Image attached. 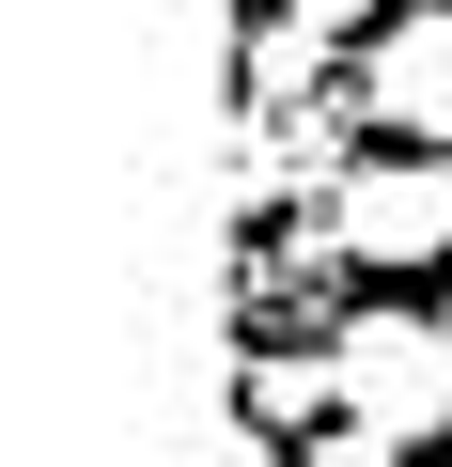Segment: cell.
I'll use <instances>...</instances> for the list:
<instances>
[{
  "label": "cell",
  "mask_w": 452,
  "mask_h": 467,
  "mask_svg": "<svg viewBox=\"0 0 452 467\" xmlns=\"http://www.w3.org/2000/svg\"><path fill=\"white\" fill-rule=\"evenodd\" d=\"M359 125L452 156V0H390V16H374V47H359Z\"/></svg>",
  "instance_id": "3"
},
{
  "label": "cell",
  "mask_w": 452,
  "mask_h": 467,
  "mask_svg": "<svg viewBox=\"0 0 452 467\" xmlns=\"http://www.w3.org/2000/svg\"><path fill=\"white\" fill-rule=\"evenodd\" d=\"M297 467H405V436H390V420H359V405H328V420L297 436Z\"/></svg>",
  "instance_id": "6"
},
{
  "label": "cell",
  "mask_w": 452,
  "mask_h": 467,
  "mask_svg": "<svg viewBox=\"0 0 452 467\" xmlns=\"http://www.w3.org/2000/svg\"><path fill=\"white\" fill-rule=\"evenodd\" d=\"M328 234H343V265H374V281L452 265V156H436V140H421V156H359V171L328 187Z\"/></svg>",
  "instance_id": "1"
},
{
  "label": "cell",
  "mask_w": 452,
  "mask_h": 467,
  "mask_svg": "<svg viewBox=\"0 0 452 467\" xmlns=\"http://www.w3.org/2000/svg\"><path fill=\"white\" fill-rule=\"evenodd\" d=\"M374 16L390 0H266L250 16V94H312L343 47H374Z\"/></svg>",
  "instance_id": "4"
},
{
  "label": "cell",
  "mask_w": 452,
  "mask_h": 467,
  "mask_svg": "<svg viewBox=\"0 0 452 467\" xmlns=\"http://www.w3.org/2000/svg\"><path fill=\"white\" fill-rule=\"evenodd\" d=\"M328 358H343V405H359V420H390L405 451H421V436H452V327H421L405 296L343 312V327H328Z\"/></svg>",
  "instance_id": "2"
},
{
  "label": "cell",
  "mask_w": 452,
  "mask_h": 467,
  "mask_svg": "<svg viewBox=\"0 0 452 467\" xmlns=\"http://www.w3.org/2000/svg\"><path fill=\"white\" fill-rule=\"evenodd\" d=\"M235 405H250V420H281V436H312V420L343 405V358H328V343H312V358L250 343V358H235Z\"/></svg>",
  "instance_id": "5"
},
{
  "label": "cell",
  "mask_w": 452,
  "mask_h": 467,
  "mask_svg": "<svg viewBox=\"0 0 452 467\" xmlns=\"http://www.w3.org/2000/svg\"><path fill=\"white\" fill-rule=\"evenodd\" d=\"M436 281H452V265H436ZM436 327H452V296H436Z\"/></svg>",
  "instance_id": "8"
},
{
  "label": "cell",
  "mask_w": 452,
  "mask_h": 467,
  "mask_svg": "<svg viewBox=\"0 0 452 467\" xmlns=\"http://www.w3.org/2000/svg\"><path fill=\"white\" fill-rule=\"evenodd\" d=\"M235 467H281V420H250V405H235Z\"/></svg>",
  "instance_id": "7"
}]
</instances>
